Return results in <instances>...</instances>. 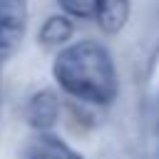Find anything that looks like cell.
<instances>
[{"instance_id":"6da1fadb","label":"cell","mask_w":159,"mask_h":159,"mask_svg":"<svg viewBox=\"0 0 159 159\" xmlns=\"http://www.w3.org/2000/svg\"><path fill=\"white\" fill-rule=\"evenodd\" d=\"M52 75L70 97L97 107L112 104L119 89L114 60L109 50L94 40H80L60 50Z\"/></svg>"},{"instance_id":"7a4b0ae2","label":"cell","mask_w":159,"mask_h":159,"mask_svg":"<svg viewBox=\"0 0 159 159\" xmlns=\"http://www.w3.org/2000/svg\"><path fill=\"white\" fill-rule=\"evenodd\" d=\"M27 27V0H0V65L15 55Z\"/></svg>"},{"instance_id":"3957f363","label":"cell","mask_w":159,"mask_h":159,"mask_svg":"<svg viewBox=\"0 0 159 159\" xmlns=\"http://www.w3.org/2000/svg\"><path fill=\"white\" fill-rule=\"evenodd\" d=\"M57 117H60V99L55 92L50 89H40L35 92L30 99H27V107H25V119L32 129L37 132H50L55 124H57Z\"/></svg>"},{"instance_id":"277c9868","label":"cell","mask_w":159,"mask_h":159,"mask_svg":"<svg viewBox=\"0 0 159 159\" xmlns=\"http://www.w3.org/2000/svg\"><path fill=\"white\" fill-rule=\"evenodd\" d=\"M22 159H82L80 152H75L67 142L50 132H37L22 152Z\"/></svg>"},{"instance_id":"5b68a950","label":"cell","mask_w":159,"mask_h":159,"mask_svg":"<svg viewBox=\"0 0 159 159\" xmlns=\"http://www.w3.org/2000/svg\"><path fill=\"white\" fill-rule=\"evenodd\" d=\"M129 0H99L97 2V12H94V20L99 22V27L107 32V35H117L127 20H129Z\"/></svg>"},{"instance_id":"8992f818","label":"cell","mask_w":159,"mask_h":159,"mask_svg":"<svg viewBox=\"0 0 159 159\" xmlns=\"http://www.w3.org/2000/svg\"><path fill=\"white\" fill-rule=\"evenodd\" d=\"M72 32H75V25H72V20L67 15H50L42 22L37 37H40V42L45 47H62V45H67Z\"/></svg>"},{"instance_id":"52a82bcc","label":"cell","mask_w":159,"mask_h":159,"mask_svg":"<svg viewBox=\"0 0 159 159\" xmlns=\"http://www.w3.org/2000/svg\"><path fill=\"white\" fill-rule=\"evenodd\" d=\"M60 7L65 10L67 17H77V20H89L97 12V2L99 0H57Z\"/></svg>"}]
</instances>
